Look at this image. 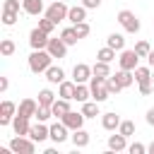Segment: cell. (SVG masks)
Wrapping results in <instances>:
<instances>
[{
	"label": "cell",
	"instance_id": "1",
	"mask_svg": "<svg viewBox=\"0 0 154 154\" xmlns=\"http://www.w3.org/2000/svg\"><path fill=\"white\" fill-rule=\"evenodd\" d=\"M51 63H53V55H51L46 48H41V51H31V55H29V70H31L34 75L46 72V70L51 67Z\"/></svg>",
	"mask_w": 154,
	"mask_h": 154
},
{
	"label": "cell",
	"instance_id": "2",
	"mask_svg": "<svg viewBox=\"0 0 154 154\" xmlns=\"http://www.w3.org/2000/svg\"><path fill=\"white\" fill-rule=\"evenodd\" d=\"M89 89H91V99L94 101H106V99H111V91H108V87H106V77H99V75H91V79H89Z\"/></svg>",
	"mask_w": 154,
	"mask_h": 154
},
{
	"label": "cell",
	"instance_id": "3",
	"mask_svg": "<svg viewBox=\"0 0 154 154\" xmlns=\"http://www.w3.org/2000/svg\"><path fill=\"white\" fill-rule=\"evenodd\" d=\"M10 149L12 154H34L36 152V142L29 135H17L10 140Z\"/></svg>",
	"mask_w": 154,
	"mask_h": 154
},
{
	"label": "cell",
	"instance_id": "4",
	"mask_svg": "<svg viewBox=\"0 0 154 154\" xmlns=\"http://www.w3.org/2000/svg\"><path fill=\"white\" fill-rule=\"evenodd\" d=\"M67 12H70V7H67V2H63V0H55L53 5L46 7V17L53 19L55 24L63 22V19H67Z\"/></svg>",
	"mask_w": 154,
	"mask_h": 154
},
{
	"label": "cell",
	"instance_id": "5",
	"mask_svg": "<svg viewBox=\"0 0 154 154\" xmlns=\"http://www.w3.org/2000/svg\"><path fill=\"white\" fill-rule=\"evenodd\" d=\"M118 22H120V26H123L128 34H137V31H140V19H137L135 12H130V10H120V12H118Z\"/></svg>",
	"mask_w": 154,
	"mask_h": 154
},
{
	"label": "cell",
	"instance_id": "6",
	"mask_svg": "<svg viewBox=\"0 0 154 154\" xmlns=\"http://www.w3.org/2000/svg\"><path fill=\"white\" fill-rule=\"evenodd\" d=\"M48 41H51V34H46L43 29H31V34H29V46H31V51H41V48H48Z\"/></svg>",
	"mask_w": 154,
	"mask_h": 154
},
{
	"label": "cell",
	"instance_id": "7",
	"mask_svg": "<svg viewBox=\"0 0 154 154\" xmlns=\"http://www.w3.org/2000/svg\"><path fill=\"white\" fill-rule=\"evenodd\" d=\"M17 108H19V106H17L14 101H7V99L0 103V128L12 125V118L17 116Z\"/></svg>",
	"mask_w": 154,
	"mask_h": 154
},
{
	"label": "cell",
	"instance_id": "8",
	"mask_svg": "<svg viewBox=\"0 0 154 154\" xmlns=\"http://www.w3.org/2000/svg\"><path fill=\"white\" fill-rule=\"evenodd\" d=\"M137 60H140V55L135 53V48H132V51H128V48L120 51V58H118L120 70H135V67H137Z\"/></svg>",
	"mask_w": 154,
	"mask_h": 154
},
{
	"label": "cell",
	"instance_id": "9",
	"mask_svg": "<svg viewBox=\"0 0 154 154\" xmlns=\"http://www.w3.org/2000/svg\"><path fill=\"white\" fill-rule=\"evenodd\" d=\"M91 67L87 65V63H77L75 67H72V79L77 82V84H87L89 79H91Z\"/></svg>",
	"mask_w": 154,
	"mask_h": 154
},
{
	"label": "cell",
	"instance_id": "10",
	"mask_svg": "<svg viewBox=\"0 0 154 154\" xmlns=\"http://www.w3.org/2000/svg\"><path fill=\"white\" fill-rule=\"evenodd\" d=\"M60 120H63V123H65V125H67L70 130H79V128L84 125L87 116H84L82 111H79V113H75V111H67V113H65V116H63Z\"/></svg>",
	"mask_w": 154,
	"mask_h": 154
},
{
	"label": "cell",
	"instance_id": "11",
	"mask_svg": "<svg viewBox=\"0 0 154 154\" xmlns=\"http://www.w3.org/2000/svg\"><path fill=\"white\" fill-rule=\"evenodd\" d=\"M29 137L34 140V142H46V140H51V128L46 125V123H36V125H31V130H29Z\"/></svg>",
	"mask_w": 154,
	"mask_h": 154
},
{
	"label": "cell",
	"instance_id": "12",
	"mask_svg": "<svg viewBox=\"0 0 154 154\" xmlns=\"http://www.w3.org/2000/svg\"><path fill=\"white\" fill-rule=\"evenodd\" d=\"M67 130H70V128H67L63 120H60V123H53V125H51V140H53L55 144H63V142L70 137Z\"/></svg>",
	"mask_w": 154,
	"mask_h": 154
},
{
	"label": "cell",
	"instance_id": "13",
	"mask_svg": "<svg viewBox=\"0 0 154 154\" xmlns=\"http://www.w3.org/2000/svg\"><path fill=\"white\" fill-rule=\"evenodd\" d=\"M75 89H77V82H75V79H63V82L58 84V96L75 101Z\"/></svg>",
	"mask_w": 154,
	"mask_h": 154
},
{
	"label": "cell",
	"instance_id": "14",
	"mask_svg": "<svg viewBox=\"0 0 154 154\" xmlns=\"http://www.w3.org/2000/svg\"><path fill=\"white\" fill-rule=\"evenodd\" d=\"M46 51H48L53 58H65V53H67V43H65L63 38H51Z\"/></svg>",
	"mask_w": 154,
	"mask_h": 154
},
{
	"label": "cell",
	"instance_id": "15",
	"mask_svg": "<svg viewBox=\"0 0 154 154\" xmlns=\"http://www.w3.org/2000/svg\"><path fill=\"white\" fill-rule=\"evenodd\" d=\"M12 130H14V135H29V130H31V123H29V118L17 113V116L12 118Z\"/></svg>",
	"mask_w": 154,
	"mask_h": 154
},
{
	"label": "cell",
	"instance_id": "16",
	"mask_svg": "<svg viewBox=\"0 0 154 154\" xmlns=\"http://www.w3.org/2000/svg\"><path fill=\"white\" fill-rule=\"evenodd\" d=\"M70 140H72V144L77 147V149H84L87 144H89V140H91V135L84 130V128H79V130H72V135H70Z\"/></svg>",
	"mask_w": 154,
	"mask_h": 154
},
{
	"label": "cell",
	"instance_id": "17",
	"mask_svg": "<svg viewBox=\"0 0 154 154\" xmlns=\"http://www.w3.org/2000/svg\"><path fill=\"white\" fill-rule=\"evenodd\" d=\"M36 111H38V101H34V99H24L19 103V108H17V113L19 116H26V118H34Z\"/></svg>",
	"mask_w": 154,
	"mask_h": 154
},
{
	"label": "cell",
	"instance_id": "18",
	"mask_svg": "<svg viewBox=\"0 0 154 154\" xmlns=\"http://www.w3.org/2000/svg\"><path fill=\"white\" fill-rule=\"evenodd\" d=\"M108 149H111V152H125V149H128V137L120 135V132L111 135V137H108Z\"/></svg>",
	"mask_w": 154,
	"mask_h": 154
},
{
	"label": "cell",
	"instance_id": "19",
	"mask_svg": "<svg viewBox=\"0 0 154 154\" xmlns=\"http://www.w3.org/2000/svg\"><path fill=\"white\" fill-rule=\"evenodd\" d=\"M51 111H53V118H63L67 111H72V108H70V99H60V96H58V99L53 101Z\"/></svg>",
	"mask_w": 154,
	"mask_h": 154
},
{
	"label": "cell",
	"instance_id": "20",
	"mask_svg": "<svg viewBox=\"0 0 154 154\" xmlns=\"http://www.w3.org/2000/svg\"><path fill=\"white\" fill-rule=\"evenodd\" d=\"M43 75H46V79H48L51 84H60V82L65 79V72H63V67H60V65H51Z\"/></svg>",
	"mask_w": 154,
	"mask_h": 154
},
{
	"label": "cell",
	"instance_id": "21",
	"mask_svg": "<svg viewBox=\"0 0 154 154\" xmlns=\"http://www.w3.org/2000/svg\"><path fill=\"white\" fill-rule=\"evenodd\" d=\"M101 125H103V130H118V125H120V116L118 113H103L101 116Z\"/></svg>",
	"mask_w": 154,
	"mask_h": 154
},
{
	"label": "cell",
	"instance_id": "22",
	"mask_svg": "<svg viewBox=\"0 0 154 154\" xmlns=\"http://www.w3.org/2000/svg\"><path fill=\"white\" fill-rule=\"evenodd\" d=\"M22 10L26 14H41L43 12V0H22Z\"/></svg>",
	"mask_w": 154,
	"mask_h": 154
},
{
	"label": "cell",
	"instance_id": "23",
	"mask_svg": "<svg viewBox=\"0 0 154 154\" xmlns=\"http://www.w3.org/2000/svg\"><path fill=\"white\" fill-rule=\"evenodd\" d=\"M67 19H70L72 24H77V22H84V19H87V7H84V5H75V7H70V12H67Z\"/></svg>",
	"mask_w": 154,
	"mask_h": 154
},
{
	"label": "cell",
	"instance_id": "24",
	"mask_svg": "<svg viewBox=\"0 0 154 154\" xmlns=\"http://www.w3.org/2000/svg\"><path fill=\"white\" fill-rule=\"evenodd\" d=\"M116 79H118V84L123 87V89H128L132 82H135V75H132V70H118L116 75H113Z\"/></svg>",
	"mask_w": 154,
	"mask_h": 154
},
{
	"label": "cell",
	"instance_id": "25",
	"mask_svg": "<svg viewBox=\"0 0 154 154\" xmlns=\"http://www.w3.org/2000/svg\"><path fill=\"white\" fill-rule=\"evenodd\" d=\"M60 38H63L67 46H75V43L79 41V34H77V29H75V26H67V29H63V31H60Z\"/></svg>",
	"mask_w": 154,
	"mask_h": 154
},
{
	"label": "cell",
	"instance_id": "26",
	"mask_svg": "<svg viewBox=\"0 0 154 154\" xmlns=\"http://www.w3.org/2000/svg\"><path fill=\"white\" fill-rule=\"evenodd\" d=\"M82 113H84L87 118L101 116V113H99V101H94V99H91V101H84V103H82Z\"/></svg>",
	"mask_w": 154,
	"mask_h": 154
},
{
	"label": "cell",
	"instance_id": "27",
	"mask_svg": "<svg viewBox=\"0 0 154 154\" xmlns=\"http://www.w3.org/2000/svg\"><path fill=\"white\" fill-rule=\"evenodd\" d=\"M106 46H111V48H116V51H123V48H125L123 34H111V36L106 38Z\"/></svg>",
	"mask_w": 154,
	"mask_h": 154
},
{
	"label": "cell",
	"instance_id": "28",
	"mask_svg": "<svg viewBox=\"0 0 154 154\" xmlns=\"http://www.w3.org/2000/svg\"><path fill=\"white\" fill-rule=\"evenodd\" d=\"M113 58H116V48H111V46H103V48H99V51H96V60L111 63Z\"/></svg>",
	"mask_w": 154,
	"mask_h": 154
},
{
	"label": "cell",
	"instance_id": "29",
	"mask_svg": "<svg viewBox=\"0 0 154 154\" xmlns=\"http://www.w3.org/2000/svg\"><path fill=\"white\" fill-rule=\"evenodd\" d=\"M132 75H135V82L140 84V82H147V79H152V67H135L132 70Z\"/></svg>",
	"mask_w": 154,
	"mask_h": 154
},
{
	"label": "cell",
	"instance_id": "30",
	"mask_svg": "<svg viewBox=\"0 0 154 154\" xmlns=\"http://www.w3.org/2000/svg\"><path fill=\"white\" fill-rule=\"evenodd\" d=\"M89 96H91V89H89L87 84H77V89H75V101L84 103V101H89Z\"/></svg>",
	"mask_w": 154,
	"mask_h": 154
},
{
	"label": "cell",
	"instance_id": "31",
	"mask_svg": "<svg viewBox=\"0 0 154 154\" xmlns=\"http://www.w3.org/2000/svg\"><path fill=\"white\" fill-rule=\"evenodd\" d=\"M91 72H94V75H99V77H108V75H111V67H108V63L96 60V63L91 65Z\"/></svg>",
	"mask_w": 154,
	"mask_h": 154
},
{
	"label": "cell",
	"instance_id": "32",
	"mask_svg": "<svg viewBox=\"0 0 154 154\" xmlns=\"http://www.w3.org/2000/svg\"><path fill=\"white\" fill-rule=\"evenodd\" d=\"M53 101H55V94L51 89H41L38 91V106H53Z\"/></svg>",
	"mask_w": 154,
	"mask_h": 154
},
{
	"label": "cell",
	"instance_id": "33",
	"mask_svg": "<svg viewBox=\"0 0 154 154\" xmlns=\"http://www.w3.org/2000/svg\"><path fill=\"white\" fill-rule=\"evenodd\" d=\"M14 51H17V46H14V41H12V38H2V41H0V53H2L5 58H10Z\"/></svg>",
	"mask_w": 154,
	"mask_h": 154
},
{
	"label": "cell",
	"instance_id": "34",
	"mask_svg": "<svg viewBox=\"0 0 154 154\" xmlns=\"http://www.w3.org/2000/svg\"><path fill=\"white\" fill-rule=\"evenodd\" d=\"M118 132H120V135H125V137H132V135H135V123H132V120H120Z\"/></svg>",
	"mask_w": 154,
	"mask_h": 154
},
{
	"label": "cell",
	"instance_id": "35",
	"mask_svg": "<svg viewBox=\"0 0 154 154\" xmlns=\"http://www.w3.org/2000/svg\"><path fill=\"white\" fill-rule=\"evenodd\" d=\"M36 120H41V123H46V120H51L53 118V111H51V106H38V111H36V116H34Z\"/></svg>",
	"mask_w": 154,
	"mask_h": 154
},
{
	"label": "cell",
	"instance_id": "36",
	"mask_svg": "<svg viewBox=\"0 0 154 154\" xmlns=\"http://www.w3.org/2000/svg\"><path fill=\"white\" fill-rule=\"evenodd\" d=\"M17 19H19V12H12V10H2V24H5V26H12Z\"/></svg>",
	"mask_w": 154,
	"mask_h": 154
},
{
	"label": "cell",
	"instance_id": "37",
	"mask_svg": "<svg viewBox=\"0 0 154 154\" xmlns=\"http://www.w3.org/2000/svg\"><path fill=\"white\" fill-rule=\"evenodd\" d=\"M75 29H77V34H79V38H87L89 36V31H91V26H89V22L84 19V22H77V24H72Z\"/></svg>",
	"mask_w": 154,
	"mask_h": 154
},
{
	"label": "cell",
	"instance_id": "38",
	"mask_svg": "<svg viewBox=\"0 0 154 154\" xmlns=\"http://www.w3.org/2000/svg\"><path fill=\"white\" fill-rule=\"evenodd\" d=\"M149 51H152V46H149L147 41H137V43H135V53H137L140 58H147Z\"/></svg>",
	"mask_w": 154,
	"mask_h": 154
},
{
	"label": "cell",
	"instance_id": "39",
	"mask_svg": "<svg viewBox=\"0 0 154 154\" xmlns=\"http://www.w3.org/2000/svg\"><path fill=\"white\" fill-rule=\"evenodd\" d=\"M106 87H108V91H111V96H113V94H118V91H123V87L118 84V79H116L113 75H108V77H106Z\"/></svg>",
	"mask_w": 154,
	"mask_h": 154
},
{
	"label": "cell",
	"instance_id": "40",
	"mask_svg": "<svg viewBox=\"0 0 154 154\" xmlns=\"http://www.w3.org/2000/svg\"><path fill=\"white\" fill-rule=\"evenodd\" d=\"M58 24L53 22V19H48V17H43V19H38V29H43L46 34H53V29H55Z\"/></svg>",
	"mask_w": 154,
	"mask_h": 154
},
{
	"label": "cell",
	"instance_id": "41",
	"mask_svg": "<svg viewBox=\"0 0 154 154\" xmlns=\"http://www.w3.org/2000/svg\"><path fill=\"white\" fill-rule=\"evenodd\" d=\"M152 91H154V82H152V79H147V82H140V94H142V96H149Z\"/></svg>",
	"mask_w": 154,
	"mask_h": 154
},
{
	"label": "cell",
	"instance_id": "42",
	"mask_svg": "<svg viewBox=\"0 0 154 154\" xmlns=\"http://www.w3.org/2000/svg\"><path fill=\"white\" fill-rule=\"evenodd\" d=\"M128 152H130V154H144L147 147H144L142 142H132V144H128Z\"/></svg>",
	"mask_w": 154,
	"mask_h": 154
},
{
	"label": "cell",
	"instance_id": "43",
	"mask_svg": "<svg viewBox=\"0 0 154 154\" xmlns=\"http://www.w3.org/2000/svg\"><path fill=\"white\" fill-rule=\"evenodd\" d=\"M2 10H12V12H19V0H5Z\"/></svg>",
	"mask_w": 154,
	"mask_h": 154
},
{
	"label": "cell",
	"instance_id": "44",
	"mask_svg": "<svg viewBox=\"0 0 154 154\" xmlns=\"http://www.w3.org/2000/svg\"><path fill=\"white\" fill-rule=\"evenodd\" d=\"M82 5H84L87 10H96V7L101 5V0H82Z\"/></svg>",
	"mask_w": 154,
	"mask_h": 154
},
{
	"label": "cell",
	"instance_id": "45",
	"mask_svg": "<svg viewBox=\"0 0 154 154\" xmlns=\"http://www.w3.org/2000/svg\"><path fill=\"white\" fill-rule=\"evenodd\" d=\"M144 118H147V123H149V125H152V128H154V108H149V111H147V116H144Z\"/></svg>",
	"mask_w": 154,
	"mask_h": 154
},
{
	"label": "cell",
	"instance_id": "46",
	"mask_svg": "<svg viewBox=\"0 0 154 154\" xmlns=\"http://www.w3.org/2000/svg\"><path fill=\"white\" fill-rule=\"evenodd\" d=\"M7 87H10L7 77H0V91H7Z\"/></svg>",
	"mask_w": 154,
	"mask_h": 154
},
{
	"label": "cell",
	"instance_id": "47",
	"mask_svg": "<svg viewBox=\"0 0 154 154\" xmlns=\"http://www.w3.org/2000/svg\"><path fill=\"white\" fill-rule=\"evenodd\" d=\"M147 63H149V67H154V51H149V55H147Z\"/></svg>",
	"mask_w": 154,
	"mask_h": 154
},
{
	"label": "cell",
	"instance_id": "48",
	"mask_svg": "<svg viewBox=\"0 0 154 154\" xmlns=\"http://www.w3.org/2000/svg\"><path fill=\"white\" fill-rule=\"evenodd\" d=\"M147 152H149V154H154V142H152V144H147Z\"/></svg>",
	"mask_w": 154,
	"mask_h": 154
},
{
	"label": "cell",
	"instance_id": "49",
	"mask_svg": "<svg viewBox=\"0 0 154 154\" xmlns=\"http://www.w3.org/2000/svg\"><path fill=\"white\" fill-rule=\"evenodd\" d=\"M152 82H154V72H152Z\"/></svg>",
	"mask_w": 154,
	"mask_h": 154
},
{
	"label": "cell",
	"instance_id": "50",
	"mask_svg": "<svg viewBox=\"0 0 154 154\" xmlns=\"http://www.w3.org/2000/svg\"><path fill=\"white\" fill-rule=\"evenodd\" d=\"M63 2H67V0H63Z\"/></svg>",
	"mask_w": 154,
	"mask_h": 154
}]
</instances>
